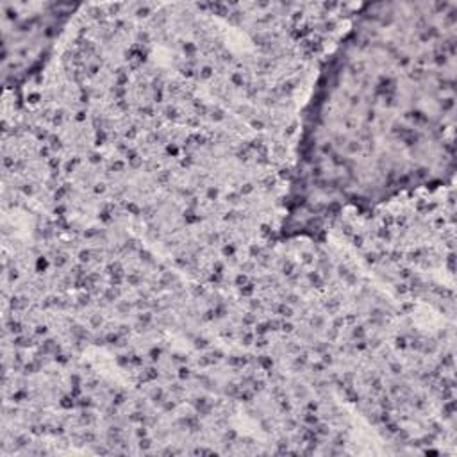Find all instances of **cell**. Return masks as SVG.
Returning <instances> with one entry per match:
<instances>
[{"label": "cell", "mask_w": 457, "mask_h": 457, "mask_svg": "<svg viewBox=\"0 0 457 457\" xmlns=\"http://www.w3.org/2000/svg\"><path fill=\"white\" fill-rule=\"evenodd\" d=\"M453 70V2L353 12L305 111L284 228L450 179Z\"/></svg>", "instance_id": "cell-1"}]
</instances>
